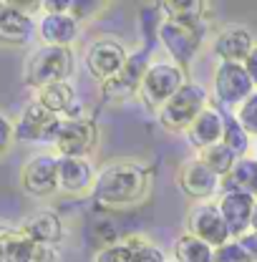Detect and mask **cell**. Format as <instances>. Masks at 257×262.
<instances>
[{
    "label": "cell",
    "instance_id": "6da1fadb",
    "mask_svg": "<svg viewBox=\"0 0 257 262\" xmlns=\"http://www.w3.org/2000/svg\"><path fill=\"white\" fill-rule=\"evenodd\" d=\"M149 169L131 159H119V162L106 164L96 177L94 187V199L101 207L111 209H126L139 204L146 192H149Z\"/></svg>",
    "mask_w": 257,
    "mask_h": 262
},
{
    "label": "cell",
    "instance_id": "7a4b0ae2",
    "mask_svg": "<svg viewBox=\"0 0 257 262\" xmlns=\"http://www.w3.org/2000/svg\"><path fill=\"white\" fill-rule=\"evenodd\" d=\"M73 73V51L61 48V46H40L33 51L31 58L26 61V73L23 81L40 91L51 83H63Z\"/></svg>",
    "mask_w": 257,
    "mask_h": 262
},
{
    "label": "cell",
    "instance_id": "3957f363",
    "mask_svg": "<svg viewBox=\"0 0 257 262\" xmlns=\"http://www.w3.org/2000/svg\"><path fill=\"white\" fill-rule=\"evenodd\" d=\"M157 38L164 46V51L169 53V61L187 68L204 43V26L192 23V20H177V18L161 15L159 26H157Z\"/></svg>",
    "mask_w": 257,
    "mask_h": 262
},
{
    "label": "cell",
    "instance_id": "277c9868",
    "mask_svg": "<svg viewBox=\"0 0 257 262\" xmlns=\"http://www.w3.org/2000/svg\"><path fill=\"white\" fill-rule=\"evenodd\" d=\"M209 106V94L199 86L189 81L182 91H177L169 98L159 111V126L169 134H187V129L194 124V119Z\"/></svg>",
    "mask_w": 257,
    "mask_h": 262
},
{
    "label": "cell",
    "instance_id": "5b68a950",
    "mask_svg": "<svg viewBox=\"0 0 257 262\" xmlns=\"http://www.w3.org/2000/svg\"><path fill=\"white\" fill-rule=\"evenodd\" d=\"M187 68L177 66L174 61H152V66L144 73L139 96L144 98V103L154 111H159L161 106L174 96L177 91H182L187 86Z\"/></svg>",
    "mask_w": 257,
    "mask_h": 262
},
{
    "label": "cell",
    "instance_id": "8992f818",
    "mask_svg": "<svg viewBox=\"0 0 257 262\" xmlns=\"http://www.w3.org/2000/svg\"><path fill=\"white\" fill-rule=\"evenodd\" d=\"M212 91H215V98H217L220 108L237 111L257 91V86L252 83L250 73L245 71L242 63H220L215 68Z\"/></svg>",
    "mask_w": 257,
    "mask_h": 262
},
{
    "label": "cell",
    "instance_id": "52a82bcc",
    "mask_svg": "<svg viewBox=\"0 0 257 262\" xmlns=\"http://www.w3.org/2000/svg\"><path fill=\"white\" fill-rule=\"evenodd\" d=\"M20 187L28 196L48 199L58 192V154L40 151L20 169Z\"/></svg>",
    "mask_w": 257,
    "mask_h": 262
},
{
    "label": "cell",
    "instance_id": "ba28073f",
    "mask_svg": "<svg viewBox=\"0 0 257 262\" xmlns=\"http://www.w3.org/2000/svg\"><path fill=\"white\" fill-rule=\"evenodd\" d=\"M98 144V126L91 119H63L61 129L53 139V149L58 157L89 159V154Z\"/></svg>",
    "mask_w": 257,
    "mask_h": 262
},
{
    "label": "cell",
    "instance_id": "9c48e42d",
    "mask_svg": "<svg viewBox=\"0 0 257 262\" xmlns=\"http://www.w3.org/2000/svg\"><path fill=\"white\" fill-rule=\"evenodd\" d=\"M187 232L199 237L202 242H207L212 250L222 247L232 239L217 202H194L187 214Z\"/></svg>",
    "mask_w": 257,
    "mask_h": 262
},
{
    "label": "cell",
    "instance_id": "30bf717a",
    "mask_svg": "<svg viewBox=\"0 0 257 262\" xmlns=\"http://www.w3.org/2000/svg\"><path fill=\"white\" fill-rule=\"evenodd\" d=\"M61 116L51 114L43 103H38L33 98L31 103H26V108L20 111V116L13 121L15 124V141H28V144H40V141H51L56 139V134L61 129Z\"/></svg>",
    "mask_w": 257,
    "mask_h": 262
},
{
    "label": "cell",
    "instance_id": "8fae6325",
    "mask_svg": "<svg viewBox=\"0 0 257 262\" xmlns=\"http://www.w3.org/2000/svg\"><path fill=\"white\" fill-rule=\"evenodd\" d=\"M149 66H152L149 48H141V51L131 53L126 66L114 78H109V81L101 83V96H103V101H126L134 94H139L141 81H144V73H146Z\"/></svg>",
    "mask_w": 257,
    "mask_h": 262
},
{
    "label": "cell",
    "instance_id": "7c38bea8",
    "mask_svg": "<svg viewBox=\"0 0 257 262\" xmlns=\"http://www.w3.org/2000/svg\"><path fill=\"white\" fill-rule=\"evenodd\" d=\"M126 46L114 40V38H101V40H94L89 48H86V56H83V63H86V71L96 78L98 83L114 78L128 61Z\"/></svg>",
    "mask_w": 257,
    "mask_h": 262
},
{
    "label": "cell",
    "instance_id": "4fadbf2b",
    "mask_svg": "<svg viewBox=\"0 0 257 262\" xmlns=\"http://www.w3.org/2000/svg\"><path fill=\"white\" fill-rule=\"evenodd\" d=\"M174 182L194 202H212V196L222 192V179L199 162V157H192L179 164Z\"/></svg>",
    "mask_w": 257,
    "mask_h": 262
},
{
    "label": "cell",
    "instance_id": "5bb4252c",
    "mask_svg": "<svg viewBox=\"0 0 257 262\" xmlns=\"http://www.w3.org/2000/svg\"><path fill=\"white\" fill-rule=\"evenodd\" d=\"M38 33V23L33 20L28 10L20 8L18 0L0 3V46H26L33 35Z\"/></svg>",
    "mask_w": 257,
    "mask_h": 262
},
{
    "label": "cell",
    "instance_id": "9a60e30c",
    "mask_svg": "<svg viewBox=\"0 0 257 262\" xmlns=\"http://www.w3.org/2000/svg\"><path fill=\"white\" fill-rule=\"evenodd\" d=\"M255 46V35L247 26L229 23L215 35L212 53L220 58V63H245V58L252 53Z\"/></svg>",
    "mask_w": 257,
    "mask_h": 262
},
{
    "label": "cell",
    "instance_id": "2e32d148",
    "mask_svg": "<svg viewBox=\"0 0 257 262\" xmlns=\"http://www.w3.org/2000/svg\"><path fill=\"white\" fill-rule=\"evenodd\" d=\"M255 204H257L255 196L245 194V192H240V189H225V192H220L217 207H220V212H222V217H225L232 239H240V237H245V234L252 229Z\"/></svg>",
    "mask_w": 257,
    "mask_h": 262
},
{
    "label": "cell",
    "instance_id": "e0dca14e",
    "mask_svg": "<svg viewBox=\"0 0 257 262\" xmlns=\"http://www.w3.org/2000/svg\"><path fill=\"white\" fill-rule=\"evenodd\" d=\"M98 171L91 159L76 157H58V192L63 194H89L96 187Z\"/></svg>",
    "mask_w": 257,
    "mask_h": 262
},
{
    "label": "cell",
    "instance_id": "ac0fdd59",
    "mask_svg": "<svg viewBox=\"0 0 257 262\" xmlns=\"http://www.w3.org/2000/svg\"><path fill=\"white\" fill-rule=\"evenodd\" d=\"M184 136H187L189 146H194L197 151H204V149L220 144L225 136V111L220 106H207L194 119V124L187 129Z\"/></svg>",
    "mask_w": 257,
    "mask_h": 262
},
{
    "label": "cell",
    "instance_id": "d6986e66",
    "mask_svg": "<svg viewBox=\"0 0 257 262\" xmlns=\"http://www.w3.org/2000/svg\"><path fill=\"white\" fill-rule=\"evenodd\" d=\"M81 33V23L71 13H43L38 20V38L43 46L71 48Z\"/></svg>",
    "mask_w": 257,
    "mask_h": 262
},
{
    "label": "cell",
    "instance_id": "ffe728a7",
    "mask_svg": "<svg viewBox=\"0 0 257 262\" xmlns=\"http://www.w3.org/2000/svg\"><path fill=\"white\" fill-rule=\"evenodd\" d=\"M38 103H43L51 114L61 116V119H81V114H76V89L71 86V81H63V83H51L46 89L38 91L35 96ZM81 108V106H78Z\"/></svg>",
    "mask_w": 257,
    "mask_h": 262
},
{
    "label": "cell",
    "instance_id": "44dd1931",
    "mask_svg": "<svg viewBox=\"0 0 257 262\" xmlns=\"http://www.w3.org/2000/svg\"><path fill=\"white\" fill-rule=\"evenodd\" d=\"M20 229L31 237L35 245H48V247H56L61 239H63V222L56 212H38L28 217Z\"/></svg>",
    "mask_w": 257,
    "mask_h": 262
},
{
    "label": "cell",
    "instance_id": "7402d4cb",
    "mask_svg": "<svg viewBox=\"0 0 257 262\" xmlns=\"http://www.w3.org/2000/svg\"><path fill=\"white\" fill-rule=\"evenodd\" d=\"M3 262H31L35 252V242L23 229H3L0 232Z\"/></svg>",
    "mask_w": 257,
    "mask_h": 262
},
{
    "label": "cell",
    "instance_id": "603a6c76",
    "mask_svg": "<svg viewBox=\"0 0 257 262\" xmlns=\"http://www.w3.org/2000/svg\"><path fill=\"white\" fill-rule=\"evenodd\" d=\"M172 255H174L172 257L174 262H215V250L189 232H184L174 239Z\"/></svg>",
    "mask_w": 257,
    "mask_h": 262
},
{
    "label": "cell",
    "instance_id": "cb8c5ba5",
    "mask_svg": "<svg viewBox=\"0 0 257 262\" xmlns=\"http://www.w3.org/2000/svg\"><path fill=\"white\" fill-rule=\"evenodd\" d=\"M225 189H240V192H245V194L257 199V159L255 157L237 159L232 174L227 179H222V192Z\"/></svg>",
    "mask_w": 257,
    "mask_h": 262
},
{
    "label": "cell",
    "instance_id": "d4e9b609",
    "mask_svg": "<svg viewBox=\"0 0 257 262\" xmlns=\"http://www.w3.org/2000/svg\"><path fill=\"white\" fill-rule=\"evenodd\" d=\"M222 111H225V136H222V144L237 159H245L252 151V141L255 139L242 129V124L237 121L234 111H227V108H222Z\"/></svg>",
    "mask_w": 257,
    "mask_h": 262
},
{
    "label": "cell",
    "instance_id": "484cf974",
    "mask_svg": "<svg viewBox=\"0 0 257 262\" xmlns=\"http://www.w3.org/2000/svg\"><path fill=\"white\" fill-rule=\"evenodd\" d=\"M161 15L164 18H177V20H192L202 23V18L207 15V3L204 0H164L159 3Z\"/></svg>",
    "mask_w": 257,
    "mask_h": 262
},
{
    "label": "cell",
    "instance_id": "4316f807",
    "mask_svg": "<svg viewBox=\"0 0 257 262\" xmlns=\"http://www.w3.org/2000/svg\"><path fill=\"white\" fill-rule=\"evenodd\" d=\"M197 157H199V162L204 164L212 174H217L220 179H227L232 174L234 164H237V157L227 149L222 141L215 144V146H209V149H204V151H199Z\"/></svg>",
    "mask_w": 257,
    "mask_h": 262
},
{
    "label": "cell",
    "instance_id": "83f0119b",
    "mask_svg": "<svg viewBox=\"0 0 257 262\" xmlns=\"http://www.w3.org/2000/svg\"><path fill=\"white\" fill-rule=\"evenodd\" d=\"M134 260V239H119L98 247L94 262H131Z\"/></svg>",
    "mask_w": 257,
    "mask_h": 262
},
{
    "label": "cell",
    "instance_id": "f1b7e54d",
    "mask_svg": "<svg viewBox=\"0 0 257 262\" xmlns=\"http://www.w3.org/2000/svg\"><path fill=\"white\" fill-rule=\"evenodd\" d=\"M234 116H237V121L242 124V129L247 131L252 139H257V91L234 111Z\"/></svg>",
    "mask_w": 257,
    "mask_h": 262
},
{
    "label": "cell",
    "instance_id": "f546056e",
    "mask_svg": "<svg viewBox=\"0 0 257 262\" xmlns=\"http://www.w3.org/2000/svg\"><path fill=\"white\" fill-rule=\"evenodd\" d=\"M215 262H255L240 239H229L227 245L215 250Z\"/></svg>",
    "mask_w": 257,
    "mask_h": 262
},
{
    "label": "cell",
    "instance_id": "4dcf8cb0",
    "mask_svg": "<svg viewBox=\"0 0 257 262\" xmlns=\"http://www.w3.org/2000/svg\"><path fill=\"white\" fill-rule=\"evenodd\" d=\"M131 262H169V260H166V255L157 245L144 242V239H134V260Z\"/></svg>",
    "mask_w": 257,
    "mask_h": 262
},
{
    "label": "cell",
    "instance_id": "1f68e13d",
    "mask_svg": "<svg viewBox=\"0 0 257 262\" xmlns=\"http://www.w3.org/2000/svg\"><path fill=\"white\" fill-rule=\"evenodd\" d=\"M13 141H15V124H13V121L8 119V114L0 108V159L10 151Z\"/></svg>",
    "mask_w": 257,
    "mask_h": 262
},
{
    "label": "cell",
    "instance_id": "d6a6232c",
    "mask_svg": "<svg viewBox=\"0 0 257 262\" xmlns=\"http://www.w3.org/2000/svg\"><path fill=\"white\" fill-rule=\"evenodd\" d=\"M103 8V3H78V0H71V5H68V13L78 20V23H83L86 18H91V15H96L98 10Z\"/></svg>",
    "mask_w": 257,
    "mask_h": 262
},
{
    "label": "cell",
    "instance_id": "836d02e7",
    "mask_svg": "<svg viewBox=\"0 0 257 262\" xmlns=\"http://www.w3.org/2000/svg\"><path fill=\"white\" fill-rule=\"evenodd\" d=\"M31 262H58L56 247H48V245H35V252H33V260Z\"/></svg>",
    "mask_w": 257,
    "mask_h": 262
},
{
    "label": "cell",
    "instance_id": "e575fe53",
    "mask_svg": "<svg viewBox=\"0 0 257 262\" xmlns=\"http://www.w3.org/2000/svg\"><path fill=\"white\" fill-rule=\"evenodd\" d=\"M240 242L245 245V250L250 252V257L257 262V232H247L245 237H240Z\"/></svg>",
    "mask_w": 257,
    "mask_h": 262
},
{
    "label": "cell",
    "instance_id": "d590c367",
    "mask_svg": "<svg viewBox=\"0 0 257 262\" xmlns=\"http://www.w3.org/2000/svg\"><path fill=\"white\" fill-rule=\"evenodd\" d=\"M245 71H247V73H250V78H252V83H255L257 86V46L255 48H252V53H250V56H247V58H245Z\"/></svg>",
    "mask_w": 257,
    "mask_h": 262
},
{
    "label": "cell",
    "instance_id": "8d00e7d4",
    "mask_svg": "<svg viewBox=\"0 0 257 262\" xmlns=\"http://www.w3.org/2000/svg\"><path fill=\"white\" fill-rule=\"evenodd\" d=\"M250 232H257V204H255V212H252V229Z\"/></svg>",
    "mask_w": 257,
    "mask_h": 262
},
{
    "label": "cell",
    "instance_id": "74e56055",
    "mask_svg": "<svg viewBox=\"0 0 257 262\" xmlns=\"http://www.w3.org/2000/svg\"><path fill=\"white\" fill-rule=\"evenodd\" d=\"M252 157H255V159H257V139H255V141H252Z\"/></svg>",
    "mask_w": 257,
    "mask_h": 262
},
{
    "label": "cell",
    "instance_id": "f35d334b",
    "mask_svg": "<svg viewBox=\"0 0 257 262\" xmlns=\"http://www.w3.org/2000/svg\"><path fill=\"white\" fill-rule=\"evenodd\" d=\"M0 262H3V247H0Z\"/></svg>",
    "mask_w": 257,
    "mask_h": 262
},
{
    "label": "cell",
    "instance_id": "ab89813d",
    "mask_svg": "<svg viewBox=\"0 0 257 262\" xmlns=\"http://www.w3.org/2000/svg\"><path fill=\"white\" fill-rule=\"evenodd\" d=\"M169 262H174V260H169Z\"/></svg>",
    "mask_w": 257,
    "mask_h": 262
}]
</instances>
